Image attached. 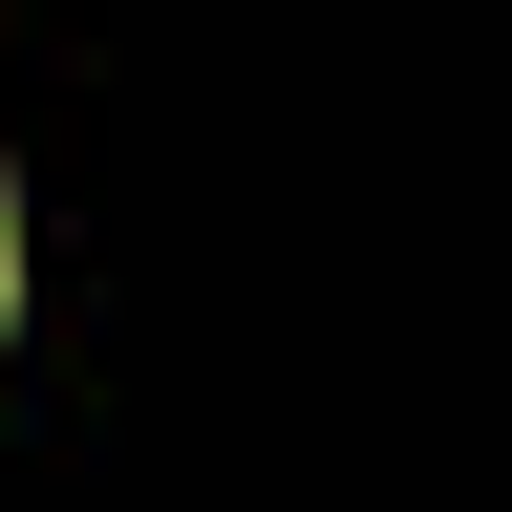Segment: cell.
<instances>
[{
	"label": "cell",
	"instance_id": "1",
	"mask_svg": "<svg viewBox=\"0 0 512 512\" xmlns=\"http://www.w3.org/2000/svg\"><path fill=\"white\" fill-rule=\"evenodd\" d=\"M0 320H22V214H0Z\"/></svg>",
	"mask_w": 512,
	"mask_h": 512
}]
</instances>
